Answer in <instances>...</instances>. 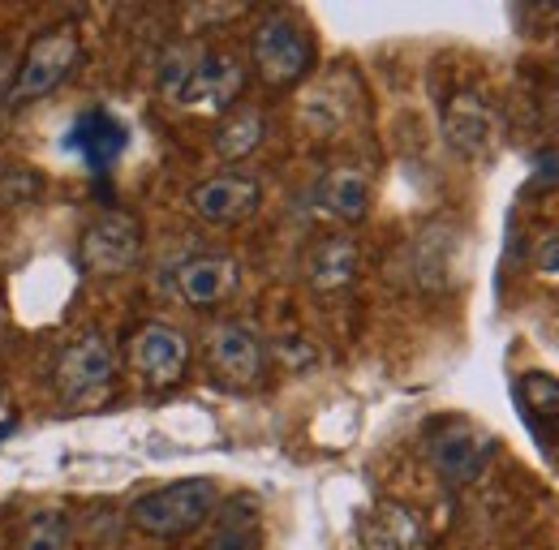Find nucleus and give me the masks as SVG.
Masks as SVG:
<instances>
[{"label": "nucleus", "mask_w": 559, "mask_h": 550, "mask_svg": "<svg viewBox=\"0 0 559 550\" xmlns=\"http://www.w3.org/2000/svg\"><path fill=\"white\" fill-rule=\"evenodd\" d=\"M361 538H366V550H414L421 542L418 516L405 507H379L366 521Z\"/></svg>", "instance_id": "nucleus-16"}, {"label": "nucleus", "mask_w": 559, "mask_h": 550, "mask_svg": "<svg viewBox=\"0 0 559 550\" xmlns=\"http://www.w3.org/2000/svg\"><path fill=\"white\" fill-rule=\"evenodd\" d=\"M142 228L126 211H104L99 219L86 224L82 232V263L95 275H121L139 263Z\"/></svg>", "instance_id": "nucleus-5"}, {"label": "nucleus", "mask_w": 559, "mask_h": 550, "mask_svg": "<svg viewBox=\"0 0 559 550\" xmlns=\"http://www.w3.org/2000/svg\"><path fill=\"white\" fill-rule=\"evenodd\" d=\"M117 374V352L104 336H78L61 348L57 357V387L66 400H91L95 392H104Z\"/></svg>", "instance_id": "nucleus-6"}, {"label": "nucleus", "mask_w": 559, "mask_h": 550, "mask_svg": "<svg viewBox=\"0 0 559 550\" xmlns=\"http://www.w3.org/2000/svg\"><path fill=\"white\" fill-rule=\"evenodd\" d=\"M357 263H361V254L349 237H323L306 259V279L314 292H341L345 284H353Z\"/></svg>", "instance_id": "nucleus-14"}, {"label": "nucleus", "mask_w": 559, "mask_h": 550, "mask_svg": "<svg viewBox=\"0 0 559 550\" xmlns=\"http://www.w3.org/2000/svg\"><path fill=\"white\" fill-rule=\"evenodd\" d=\"M211 370L237 387H250L263 379V340L246 323H215L207 332Z\"/></svg>", "instance_id": "nucleus-9"}, {"label": "nucleus", "mask_w": 559, "mask_h": 550, "mask_svg": "<svg viewBox=\"0 0 559 550\" xmlns=\"http://www.w3.org/2000/svg\"><path fill=\"white\" fill-rule=\"evenodd\" d=\"M130 366L142 383L173 387V383H181V374L190 366V340L168 323H146L130 340Z\"/></svg>", "instance_id": "nucleus-7"}, {"label": "nucleus", "mask_w": 559, "mask_h": 550, "mask_svg": "<svg viewBox=\"0 0 559 550\" xmlns=\"http://www.w3.org/2000/svg\"><path fill=\"white\" fill-rule=\"evenodd\" d=\"M263 138H267L263 112H250V108L246 112H233L215 130V155L219 159H246V155H254L263 146Z\"/></svg>", "instance_id": "nucleus-17"}, {"label": "nucleus", "mask_w": 559, "mask_h": 550, "mask_svg": "<svg viewBox=\"0 0 559 550\" xmlns=\"http://www.w3.org/2000/svg\"><path fill=\"white\" fill-rule=\"evenodd\" d=\"M250 57H254V69L267 86H293L306 77V69L314 61V44L293 13H267L254 26Z\"/></svg>", "instance_id": "nucleus-3"}, {"label": "nucleus", "mask_w": 559, "mask_h": 550, "mask_svg": "<svg viewBox=\"0 0 559 550\" xmlns=\"http://www.w3.org/2000/svg\"><path fill=\"white\" fill-rule=\"evenodd\" d=\"M538 272L559 275V237H547V241H543V250H538Z\"/></svg>", "instance_id": "nucleus-20"}, {"label": "nucleus", "mask_w": 559, "mask_h": 550, "mask_svg": "<svg viewBox=\"0 0 559 550\" xmlns=\"http://www.w3.org/2000/svg\"><path fill=\"white\" fill-rule=\"evenodd\" d=\"M211 550H259V516L254 512H246V516L228 512L219 534L211 538Z\"/></svg>", "instance_id": "nucleus-19"}, {"label": "nucleus", "mask_w": 559, "mask_h": 550, "mask_svg": "<svg viewBox=\"0 0 559 550\" xmlns=\"http://www.w3.org/2000/svg\"><path fill=\"white\" fill-rule=\"evenodd\" d=\"M13 73H17V65H13V57H9V48H0V99H9V86H13Z\"/></svg>", "instance_id": "nucleus-21"}, {"label": "nucleus", "mask_w": 559, "mask_h": 550, "mask_svg": "<svg viewBox=\"0 0 559 550\" xmlns=\"http://www.w3.org/2000/svg\"><path fill=\"white\" fill-rule=\"evenodd\" d=\"M215 503H219V486L211 478H181L139 494L126 516H130V525L139 529L142 538L173 542V538H186L199 525H207Z\"/></svg>", "instance_id": "nucleus-2"}, {"label": "nucleus", "mask_w": 559, "mask_h": 550, "mask_svg": "<svg viewBox=\"0 0 559 550\" xmlns=\"http://www.w3.org/2000/svg\"><path fill=\"white\" fill-rule=\"evenodd\" d=\"M70 146L78 151L82 164L108 168V164L126 151V125H121L117 117H108V112H86V117L73 121Z\"/></svg>", "instance_id": "nucleus-12"}, {"label": "nucleus", "mask_w": 559, "mask_h": 550, "mask_svg": "<svg viewBox=\"0 0 559 550\" xmlns=\"http://www.w3.org/2000/svg\"><path fill=\"white\" fill-rule=\"evenodd\" d=\"M319 206L341 224H361L370 215V177L361 168H332L319 181Z\"/></svg>", "instance_id": "nucleus-13"}, {"label": "nucleus", "mask_w": 559, "mask_h": 550, "mask_svg": "<svg viewBox=\"0 0 559 550\" xmlns=\"http://www.w3.org/2000/svg\"><path fill=\"white\" fill-rule=\"evenodd\" d=\"M263 203V186L254 177H241V172H219L194 186L190 194V211L211 224V228H233L241 219H250Z\"/></svg>", "instance_id": "nucleus-8"}, {"label": "nucleus", "mask_w": 559, "mask_h": 550, "mask_svg": "<svg viewBox=\"0 0 559 550\" xmlns=\"http://www.w3.org/2000/svg\"><path fill=\"white\" fill-rule=\"evenodd\" d=\"M177 297L186 301V306H219L224 297H233V288H237V263L233 259H224V254H203V259H190V263H181L177 267Z\"/></svg>", "instance_id": "nucleus-10"}, {"label": "nucleus", "mask_w": 559, "mask_h": 550, "mask_svg": "<svg viewBox=\"0 0 559 550\" xmlns=\"http://www.w3.org/2000/svg\"><path fill=\"white\" fill-rule=\"evenodd\" d=\"M443 138H448V146L452 151H461V155H483L490 146V138H495V117H490V108L478 99V95H456L452 104H448V112H443Z\"/></svg>", "instance_id": "nucleus-11"}, {"label": "nucleus", "mask_w": 559, "mask_h": 550, "mask_svg": "<svg viewBox=\"0 0 559 550\" xmlns=\"http://www.w3.org/2000/svg\"><path fill=\"white\" fill-rule=\"evenodd\" d=\"M17 550H70V516L61 507H39L22 525Z\"/></svg>", "instance_id": "nucleus-18"}, {"label": "nucleus", "mask_w": 559, "mask_h": 550, "mask_svg": "<svg viewBox=\"0 0 559 550\" xmlns=\"http://www.w3.org/2000/svg\"><path fill=\"white\" fill-rule=\"evenodd\" d=\"M78 57H82V39H78V31H70V26L44 31V35L26 48L22 65H17V73H13L9 99H13V104H31V99L52 95L73 69H78Z\"/></svg>", "instance_id": "nucleus-4"}, {"label": "nucleus", "mask_w": 559, "mask_h": 550, "mask_svg": "<svg viewBox=\"0 0 559 550\" xmlns=\"http://www.w3.org/2000/svg\"><path fill=\"white\" fill-rule=\"evenodd\" d=\"M430 461H435L439 474L465 481L483 469V461H487V443H483L469 426H448V430L430 443Z\"/></svg>", "instance_id": "nucleus-15"}, {"label": "nucleus", "mask_w": 559, "mask_h": 550, "mask_svg": "<svg viewBox=\"0 0 559 550\" xmlns=\"http://www.w3.org/2000/svg\"><path fill=\"white\" fill-rule=\"evenodd\" d=\"M246 86V65L233 52H203V48H177L159 65V91L168 104L190 112H224L237 104Z\"/></svg>", "instance_id": "nucleus-1"}]
</instances>
